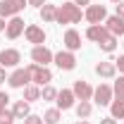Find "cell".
<instances>
[{
  "label": "cell",
  "instance_id": "cell-1",
  "mask_svg": "<svg viewBox=\"0 0 124 124\" xmlns=\"http://www.w3.org/2000/svg\"><path fill=\"white\" fill-rule=\"evenodd\" d=\"M81 7H79L74 0H67V2H62L57 5V17H55V24H79L81 22Z\"/></svg>",
  "mask_w": 124,
  "mask_h": 124
},
{
  "label": "cell",
  "instance_id": "cell-2",
  "mask_svg": "<svg viewBox=\"0 0 124 124\" xmlns=\"http://www.w3.org/2000/svg\"><path fill=\"white\" fill-rule=\"evenodd\" d=\"M26 69H29V74H31V84H36V86H41V88L53 81V72H50L48 67H41V64L31 62V64H26Z\"/></svg>",
  "mask_w": 124,
  "mask_h": 124
},
{
  "label": "cell",
  "instance_id": "cell-3",
  "mask_svg": "<svg viewBox=\"0 0 124 124\" xmlns=\"http://www.w3.org/2000/svg\"><path fill=\"white\" fill-rule=\"evenodd\" d=\"M112 98H115L112 86H110V84H100L98 88H93V98H91V100L95 103V105H100V108H110Z\"/></svg>",
  "mask_w": 124,
  "mask_h": 124
},
{
  "label": "cell",
  "instance_id": "cell-4",
  "mask_svg": "<svg viewBox=\"0 0 124 124\" xmlns=\"http://www.w3.org/2000/svg\"><path fill=\"white\" fill-rule=\"evenodd\" d=\"M7 84H10V88H24V86H29L31 84V74L26 67H15V72L7 77Z\"/></svg>",
  "mask_w": 124,
  "mask_h": 124
},
{
  "label": "cell",
  "instance_id": "cell-5",
  "mask_svg": "<svg viewBox=\"0 0 124 124\" xmlns=\"http://www.w3.org/2000/svg\"><path fill=\"white\" fill-rule=\"evenodd\" d=\"M84 19L88 22V24H105V19H108V10H105V5H88L86 7V12H84Z\"/></svg>",
  "mask_w": 124,
  "mask_h": 124
},
{
  "label": "cell",
  "instance_id": "cell-6",
  "mask_svg": "<svg viewBox=\"0 0 124 124\" xmlns=\"http://www.w3.org/2000/svg\"><path fill=\"white\" fill-rule=\"evenodd\" d=\"M26 5V0H0V17H17Z\"/></svg>",
  "mask_w": 124,
  "mask_h": 124
},
{
  "label": "cell",
  "instance_id": "cell-7",
  "mask_svg": "<svg viewBox=\"0 0 124 124\" xmlns=\"http://www.w3.org/2000/svg\"><path fill=\"white\" fill-rule=\"evenodd\" d=\"M53 62L57 64V69H62V72H72V69L77 67V57H74L72 50H60V53H55Z\"/></svg>",
  "mask_w": 124,
  "mask_h": 124
},
{
  "label": "cell",
  "instance_id": "cell-8",
  "mask_svg": "<svg viewBox=\"0 0 124 124\" xmlns=\"http://www.w3.org/2000/svg\"><path fill=\"white\" fill-rule=\"evenodd\" d=\"M19 62H22V53H19L17 48H5V50H0V67L12 69V67H19Z\"/></svg>",
  "mask_w": 124,
  "mask_h": 124
},
{
  "label": "cell",
  "instance_id": "cell-9",
  "mask_svg": "<svg viewBox=\"0 0 124 124\" xmlns=\"http://www.w3.org/2000/svg\"><path fill=\"white\" fill-rule=\"evenodd\" d=\"M53 57H55V53L50 48H46V46H33L31 48V60L36 62V64H41V67H48L53 62Z\"/></svg>",
  "mask_w": 124,
  "mask_h": 124
},
{
  "label": "cell",
  "instance_id": "cell-10",
  "mask_svg": "<svg viewBox=\"0 0 124 124\" xmlns=\"http://www.w3.org/2000/svg\"><path fill=\"white\" fill-rule=\"evenodd\" d=\"M24 29H26V26H24V19H22L19 15H17V17H10V19H7V29H5V36H7L10 41H17V38L24 33Z\"/></svg>",
  "mask_w": 124,
  "mask_h": 124
},
{
  "label": "cell",
  "instance_id": "cell-11",
  "mask_svg": "<svg viewBox=\"0 0 124 124\" xmlns=\"http://www.w3.org/2000/svg\"><path fill=\"white\" fill-rule=\"evenodd\" d=\"M55 103H57V110H72L77 105V95H74L72 88H62V91H57Z\"/></svg>",
  "mask_w": 124,
  "mask_h": 124
},
{
  "label": "cell",
  "instance_id": "cell-12",
  "mask_svg": "<svg viewBox=\"0 0 124 124\" xmlns=\"http://www.w3.org/2000/svg\"><path fill=\"white\" fill-rule=\"evenodd\" d=\"M24 38H26L29 43H33V46H43V43H46V31L41 29L38 24H29V26L24 29Z\"/></svg>",
  "mask_w": 124,
  "mask_h": 124
},
{
  "label": "cell",
  "instance_id": "cell-13",
  "mask_svg": "<svg viewBox=\"0 0 124 124\" xmlns=\"http://www.w3.org/2000/svg\"><path fill=\"white\" fill-rule=\"evenodd\" d=\"M72 91H74V95H77V100H91L93 98V86L88 84V81H84V79L74 81Z\"/></svg>",
  "mask_w": 124,
  "mask_h": 124
},
{
  "label": "cell",
  "instance_id": "cell-14",
  "mask_svg": "<svg viewBox=\"0 0 124 124\" xmlns=\"http://www.w3.org/2000/svg\"><path fill=\"white\" fill-rule=\"evenodd\" d=\"M95 74L100 79H115L117 77V67H115V60H105L95 64Z\"/></svg>",
  "mask_w": 124,
  "mask_h": 124
},
{
  "label": "cell",
  "instance_id": "cell-15",
  "mask_svg": "<svg viewBox=\"0 0 124 124\" xmlns=\"http://www.w3.org/2000/svg\"><path fill=\"white\" fill-rule=\"evenodd\" d=\"M64 50H72V53L81 50V33L77 29H69L64 33Z\"/></svg>",
  "mask_w": 124,
  "mask_h": 124
},
{
  "label": "cell",
  "instance_id": "cell-16",
  "mask_svg": "<svg viewBox=\"0 0 124 124\" xmlns=\"http://www.w3.org/2000/svg\"><path fill=\"white\" fill-rule=\"evenodd\" d=\"M105 29L112 33V36H124V19L122 17H117V15H112V17H108L105 19Z\"/></svg>",
  "mask_w": 124,
  "mask_h": 124
},
{
  "label": "cell",
  "instance_id": "cell-17",
  "mask_svg": "<svg viewBox=\"0 0 124 124\" xmlns=\"http://www.w3.org/2000/svg\"><path fill=\"white\" fill-rule=\"evenodd\" d=\"M108 33H110V31L105 29V24H91V26L86 29V38H88V41H93V43H100Z\"/></svg>",
  "mask_w": 124,
  "mask_h": 124
},
{
  "label": "cell",
  "instance_id": "cell-18",
  "mask_svg": "<svg viewBox=\"0 0 124 124\" xmlns=\"http://www.w3.org/2000/svg\"><path fill=\"white\" fill-rule=\"evenodd\" d=\"M41 19L46 22V24H55V17H57V5H50V2H46L41 10Z\"/></svg>",
  "mask_w": 124,
  "mask_h": 124
},
{
  "label": "cell",
  "instance_id": "cell-19",
  "mask_svg": "<svg viewBox=\"0 0 124 124\" xmlns=\"http://www.w3.org/2000/svg\"><path fill=\"white\" fill-rule=\"evenodd\" d=\"M12 112H15L17 119H26V117L31 115V108H29V103L22 98V100H17L15 105H12Z\"/></svg>",
  "mask_w": 124,
  "mask_h": 124
},
{
  "label": "cell",
  "instance_id": "cell-20",
  "mask_svg": "<svg viewBox=\"0 0 124 124\" xmlns=\"http://www.w3.org/2000/svg\"><path fill=\"white\" fill-rule=\"evenodd\" d=\"M110 117L124 119V98H112V103H110Z\"/></svg>",
  "mask_w": 124,
  "mask_h": 124
},
{
  "label": "cell",
  "instance_id": "cell-21",
  "mask_svg": "<svg viewBox=\"0 0 124 124\" xmlns=\"http://www.w3.org/2000/svg\"><path fill=\"white\" fill-rule=\"evenodd\" d=\"M74 110H77L79 119H88L91 112H93V105H91V100H79L77 105H74Z\"/></svg>",
  "mask_w": 124,
  "mask_h": 124
},
{
  "label": "cell",
  "instance_id": "cell-22",
  "mask_svg": "<svg viewBox=\"0 0 124 124\" xmlns=\"http://www.w3.org/2000/svg\"><path fill=\"white\" fill-rule=\"evenodd\" d=\"M24 100H26V103L41 100V86H36V84H29V86H24Z\"/></svg>",
  "mask_w": 124,
  "mask_h": 124
},
{
  "label": "cell",
  "instance_id": "cell-23",
  "mask_svg": "<svg viewBox=\"0 0 124 124\" xmlns=\"http://www.w3.org/2000/svg\"><path fill=\"white\" fill-rule=\"evenodd\" d=\"M98 48H100L103 53H108V55H110V53H115V48H117V36L108 33V36H105V38L98 43Z\"/></svg>",
  "mask_w": 124,
  "mask_h": 124
},
{
  "label": "cell",
  "instance_id": "cell-24",
  "mask_svg": "<svg viewBox=\"0 0 124 124\" xmlns=\"http://www.w3.org/2000/svg\"><path fill=\"white\" fill-rule=\"evenodd\" d=\"M60 119H62V110L57 108H50L43 112V124H60Z\"/></svg>",
  "mask_w": 124,
  "mask_h": 124
},
{
  "label": "cell",
  "instance_id": "cell-25",
  "mask_svg": "<svg viewBox=\"0 0 124 124\" xmlns=\"http://www.w3.org/2000/svg\"><path fill=\"white\" fill-rule=\"evenodd\" d=\"M55 98H57V88H53L50 84L41 88V100H46V103H53Z\"/></svg>",
  "mask_w": 124,
  "mask_h": 124
},
{
  "label": "cell",
  "instance_id": "cell-26",
  "mask_svg": "<svg viewBox=\"0 0 124 124\" xmlns=\"http://www.w3.org/2000/svg\"><path fill=\"white\" fill-rule=\"evenodd\" d=\"M112 93H115V98H124V74L117 81H115V86H112Z\"/></svg>",
  "mask_w": 124,
  "mask_h": 124
},
{
  "label": "cell",
  "instance_id": "cell-27",
  "mask_svg": "<svg viewBox=\"0 0 124 124\" xmlns=\"http://www.w3.org/2000/svg\"><path fill=\"white\" fill-rule=\"evenodd\" d=\"M15 119H17V117H15V112H12V108H10V110H7V108L0 110V124H2V122H5V124H12Z\"/></svg>",
  "mask_w": 124,
  "mask_h": 124
},
{
  "label": "cell",
  "instance_id": "cell-28",
  "mask_svg": "<svg viewBox=\"0 0 124 124\" xmlns=\"http://www.w3.org/2000/svg\"><path fill=\"white\" fill-rule=\"evenodd\" d=\"M24 124H43V117H38V115H29V117L24 119Z\"/></svg>",
  "mask_w": 124,
  "mask_h": 124
},
{
  "label": "cell",
  "instance_id": "cell-29",
  "mask_svg": "<svg viewBox=\"0 0 124 124\" xmlns=\"http://www.w3.org/2000/svg\"><path fill=\"white\" fill-rule=\"evenodd\" d=\"M7 103H10V95H7L5 91H0V110L7 108Z\"/></svg>",
  "mask_w": 124,
  "mask_h": 124
},
{
  "label": "cell",
  "instance_id": "cell-30",
  "mask_svg": "<svg viewBox=\"0 0 124 124\" xmlns=\"http://www.w3.org/2000/svg\"><path fill=\"white\" fill-rule=\"evenodd\" d=\"M115 67L119 69V74H124V55H119V60H115Z\"/></svg>",
  "mask_w": 124,
  "mask_h": 124
},
{
  "label": "cell",
  "instance_id": "cell-31",
  "mask_svg": "<svg viewBox=\"0 0 124 124\" xmlns=\"http://www.w3.org/2000/svg\"><path fill=\"white\" fill-rule=\"evenodd\" d=\"M26 2H29L31 7H38V10H41V7L46 5V0H26Z\"/></svg>",
  "mask_w": 124,
  "mask_h": 124
},
{
  "label": "cell",
  "instance_id": "cell-32",
  "mask_svg": "<svg viewBox=\"0 0 124 124\" xmlns=\"http://www.w3.org/2000/svg\"><path fill=\"white\" fill-rule=\"evenodd\" d=\"M115 15L124 19V0H122V2H117V12H115Z\"/></svg>",
  "mask_w": 124,
  "mask_h": 124
},
{
  "label": "cell",
  "instance_id": "cell-33",
  "mask_svg": "<svg viewBox=\"0 0 124 124\" xmlns=\"http://www.w3.org/2000/svg\"><path fill=\"white\" fill-rule=\"evenodd\" d=\"M100 124H117L115 117H105V119H100Z\"/></svg>",
  "mask_w": 124,
  "mask_h": 124
},
{
  "label": "cell",
  "instance_id": "cell-34",
  "mask_svg": "<svg viewBox=\"0 0 124 124\" xmlns=\"http://www.w3.org/2000/svg\"><path fill=\"white\" fill-rule=\"evenodd\" d=\"M5 29H7V19H5V17H0V33H2Z\"/></svg>",
  "mask_w": 124,
  "mask_h": 124
},
{
  "label": "cell",
  "instance_id": "cell-35",
  "mask_svg": "<svg viewBox=\"0 0 124 124\" xmlns=\"http://www.w3.org/2000/svg\"><path fill=\"white\" fill-rule=\"evenodd\" d=\"M74 2H77L79 7H84V5H86V7H88V5H91V0H74Z\"/></svg>",
  "mask_w": 124,
  "mask_h": 124
},
{
  "label": "cell",
  "instance_id": "cell-36",
  "mask_svg": "<svg viewBox=\"0 0 124 124\" xmlns=\"http://www.w3.org/2000/svg\"><path fill=\"white\" fill-rule=\"evenodd\" d=\"M7 81V74H5V67H0V84Z\"/></svg>",
  "mask_w": 124,
  "mask_h": 124
},
{
  "label": "cell",
  "instance_id": "cell-37",
  "mask_svg": "<svg viewBox=\"0 0 124 124\" xmlns=\"http://www.w3.org/2000/svg\"><path fill=\"white\" fill-rule=\"evenodd\" d=\"M74 124H91V122H86V119H81V122H74Z\"/></svg>",
  "mask_w": 124,
  "mask_h": 124
},
{
  "label": "cell",
  "instance_id": "cell-38",
  "mask_svg": "<svg viewBox=\"0 0 124 124\" xmlns=\"http://www.w3.org/2000/svg\"><path fill=\"white\" fill-rule=\"evenodd\" d=\"M112 2H115V5H117V2H122V0H112Z\"/></svg>",
  "mask_w": 124,
  "mask_h": 124
},
{
  "label": "cell",
  "instance_id": "cell-39",
  "mask_svg": "<svg viewBox=\"0 0 124 124\" xmlns=\"http://www.w3.org/2000/svg\"><path fill=\"white\" fill-rule=\"evenodd\" d=\"M122 46H124V43H122Z\"/></svg>",
  "mask_w": 124,
  "mask_h": 124
},
{
  "label": "cell",
  "instance_id": "cell-40",
  "mask_svg": "<svg viewBox=\"0 0 124 124\" xmlns=\"http://www.w3.org/2000/svg\"><path fill=\"white\" fill-rule=\"evenodd\" d=\"M2 124H5V122H2Z\"/></svg>",
  "mask_w": 124,
  "mask_h": 124
}]
</instances>
